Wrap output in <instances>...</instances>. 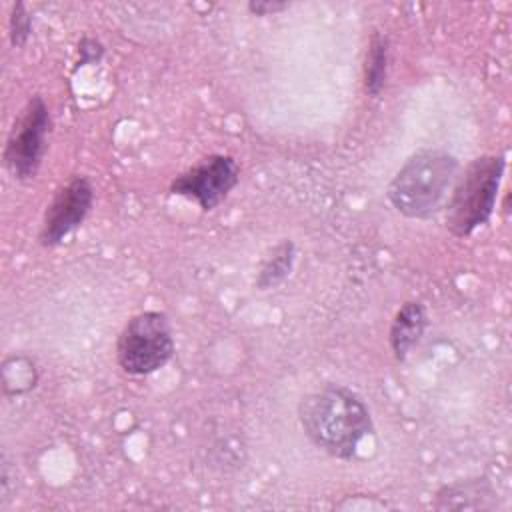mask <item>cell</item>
<instances>
[{"mask_svg":"<svg viewBox=\"0 0 512 512\" xmlns=\"http://www.w3.org/2000/svg\"><path fill=\"white\" fill-rule=\"evenodd\" d=\"M292 262H294V244L290 240H284L262 262L258 278H256V286L260 290H268V288L278 286L290 274Z\"/></svg>","mask_w":512,"mask_h":512,"instance_id":"30bf717a","label":"cell"},{"mask_svg":"<svg viewBox=\"0 0 512 512\" xmlns=\"http://www.w3.org/2000/svg\"><path fill=\"white\" fill-rule=\"evenodd\" d=\"M456 174V156L444 150H420L390 180L386 196L400 214L424 220L440 210Z\"/></svg>","mask_w":512,"mask_h":512,"instance_id":"7a4b0ae2","label":"cell"},{"mask_svg":"<svg viewBox=\"0 0 512 512\" xmlns=\"http://www.w3.org/2000/svg\"><path fill=\"white\" fill-rule=\"evenodd\" d=\"M48 128L50 110L42 96H32L14 120L2 154L6 170L16 180L28 182L36 178L46 152Z\"/></svg>","mask_w":512,"mask_h":512,"instance_id":"5b68a950","label":"cell"},{"mask_svg":"<svg viewBox=\"0 0 512 512\" xmlns=\"http://www.w3.org/2000/svg\"><path fill=\"white\" fill-rule=\"evenodd\" d=\"M240 168L228 154H210L170 182V194L192 200L200 210H214L238 184Z\"/></svg>","mask_w":512,"mask_h":512,"instance_id":"8992f818","label":"cell"},{"mask_svg":"<svg viewBox=\"0 0 512 512\" xmlns=\"http://www.w3.org/2000/svg\"><path fill=\"white\" fill-rule=\"evenodd\" d=\"M174 354V336L164 312L148 310L132 316L116 342V360L130 376H146L168 364Z\"/></svg>","mask_w":512,"mask_h":512,"instance_id":"277c9868","label":"cell"},{"mask_svg":"<svg viewBox=\"0 0 512 512\" xmlns=\"http://www.w3.org/2000/svg\"><path fill=\"white\" fill-rule=\"evenodd\" d=\"M426 328V310L420 302L410 300L400 306L390 326V348L396 360H404L418 344Z\"/></svg>","mask_w":512,"mask_h":512,"instance_id":"ba28073f","label":"cell"},{"mask_svg":"<svg viewBox=\"0 0 512 512\" xmlns=\"http://www.w3.org/2000/svg\"><path fill=\"white\" fill-rule=\"evenodd\" d=\"M298 420L314 446L340 460L352 458L360 442L372 432V418L364 400L350 388L336 384L306 394L298 404Z\"/></svg>","mask_w":512,"mask_h":512,"instance_id":"6da1fadb","label":"cell"},{"mask_svg":"<svg viewBox=\"0 0 512 512\" xmlns=\"http://www.w3.org/2000/svg\"><path fill=\"white\" fill-rule=\"evenodd\" d=\"M290 4L288 2H270V0H252L248 4V10L256 16H268V14H276V12H282L286 10Z\"/></svg>","mask_w":512,"mask_h":512,"instance_id":"4fadbf2b","label":"cell"},{"mask_svg":"<svg viewBox=\"0 0 512 512\" xmlns=\"http://www.w3.org/2000/svg\"><path fill=\"white\" fill-rule=\"evenodd\" d=\"M78 52H80V64H88V62H98L104 48L94 38H82V42L78 44Z\"/></svg>","mask_w":512,"mask_h":512,"instance_id":"7c38bea8","label":"cell"},{"mask_svg":"<svg viewBox=\"0 0 512 512\" xmlns=\"http://www.w3.org/2000/svg\"><path fill=\"white\" fill-rule=\"evenodd\" d=\"M388 72V40L380 32H374L368 42L364 62V90L370 96H378L384 88Z\"/></svg>","mask_w":512,"mask_h":512,"instance_id":"9c48e42d","label":"cell"},{"mask_svg":"<svg viewBox=\"0 0 512 512\" xmlns=\"http://www.w3.org/2000/svg\"><path fill=\"white\" fill-rule=\"evenodd\" d=\"M8 28H10V42H12L14 48H20L28 42L30 32H32V20H30V14H28V10L22 2H16L12 6Z\"/></svg>","mask_w":512,"mask_h":512,"instance_id":"8fae6325","label":"cell"},{"mask_svg":"<svg viewBox=\"0 0 512 512\" xmlns=\"http://www.w3.org/2000/svg\"><path fill=\"white\" fill-rule=\"evenodd\" d=\"M502 154H484L468 164L458 178L446 208V228L456 238L470 236L486 224L496 208V198L504 174Z\"/></svg>","mask_w":512,"mask_h":512,"instance_id":"3957f363","label":"cell"},{"mask_svg":"<svg viewBox=\"0 0 512 512\" xmlns=\"http://www.w3.org/2000/svg\"><path fill=\"white\" fill-rule=\"evenodd\" d=\"M94 202V188L86 176L70 178L46 206L40 244L46 248L58 246L68 234H72L88 216Z\"/></svg>","mask_w":512,"mask_h":512,"instance_id":"52a82bcc","label":"cell"}]
</instances>
